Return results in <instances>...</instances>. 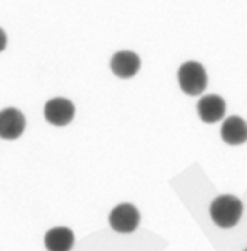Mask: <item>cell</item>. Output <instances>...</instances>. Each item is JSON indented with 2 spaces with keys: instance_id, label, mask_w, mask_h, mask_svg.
<instances>
[{
  "instance_id": "cell-1",
  "label": "cell",
  "mask_w": 247,
  "mask_h": 251,
  "mask_svg": "<svg viewBox=\"0 0 247 251\" xmlns=\"http://www.w3.org/2000/svg\"><path fill=\"white\" fill-rule=\"evenodd\" d=\"M244 212L242 201L235 195H219L210 204V217L220 229H232L239 224Z\"/></svg>"
},
{
  "instance_id": "cell-2",
  "label": "cell",
  "mask_w": 247,
  "mask_h": 251,
  "mask_svg": "<svg viewBox=\"0 0 247 251\" xmlns=\"http://www.w3.org/2000/svg\"><path fill=\"white\" fill-rule=\"evenodd\" d=\"M178 85L186 95H200L208 85V75L202 63L186 61L178 68Z\"/></svg>"
},
{
  "instance_id": "cell-3",
  "label": "cell",
  "mask_w": 247,
  "mask_h": 251,
  "mask_svg": "<svg viewBox=\"0 0 247 251\" xmlns=\"http://www.w3.org/2000/svg\"><path fill=\"white\" fill-rule=\"evenodd\" d=\"M141 224V212L132 204H119L109 212V226L119 234H131Z\"/></svg>"
},
{
  "instance_id": "cell-4",
  "label": "cell",
  "mask_w": 247,
  "mask_h": 251,
  "mask_svg": "<svg viewBox=\"0 0 247 251\" xmlns=\"http://www.w3.org/2000/svg\"><path fill=\"white\" fill-rule=\"evenodd\" d=\"M75 104L65 97H54L44 105V119L49 124L63 127L75 119Z\"/></svg>"
},
{
  "instance_id": "cell-5",
  "label": "cell",
  "mask_w": 247,
  "mask_h": 251,
  "mask_svg": "<svg viewBox=\"0 0 247 251\" xmlns=\"http://www.w3.org/2000/svg\"><path fill=\"white\" fill-rule=\"evenodd\" d=\"M25 116L19 109L7 107L0 110V138L7 141L21 138L25 131Z\"/></svg>"
},
{
  "instance_id": "cell-6",
  "label": "cell",
  "mask_w": 247,
  "mask_h": 251,
  "mask_svg": "<svg viewBox=\"0 0 247 251\" xmlns=\"http://www.w3.org/2000/svg\"><path fill=\"white\" fill-rule=\"evenodd\" d=\"M225 110H227L225 100H224L220 95H215V94L205 95L197 104L198 117L206 124H215V123H219V121H222L224 116H225Z\"/></svg>"
},
{
  "instance_id": "cell-7",
  "label": "cell",
  "mask_w": 247,
  "mask_h": 251,
  "mask_svg": "<svg viewBox=\"0 0 247 251\" xmlns=\"http://www.w3.org/2000/svg\"><path fill=\"white\" fill-rule=\"evenodd\" d=\"M110 70L119 78H132L141 70V58L134 51H117L110 60Z\"/></svg>"
},
{
  "instance_id": "cell-8",
  "label": "cell",
  "mask_w": 247,
  "mask_h": 251,
  "mask_svg": "<svg viewBox=\"0 0 247 251\" xmlns=\"http://www.w3.org/2000/svg\"><path fill=\"white\" fill-rule=\"evenodd\" d=\"M220 138L230 146L244 145L247 141V123L239 116H230L222 123Z\"/></svg>"
},
{
  "instance_id": "cell-9",
  "label": "cell",
  "mask_w": 247,
  "mask_h": 251,
  "mask_svg": "<svg viewBox=\"0 0 247 251\" xmlns=\"http://www.w3.org/2000/svg\"><path fill=\"white\" fill-rule=\"evenodd\" d=\"M43 243L47 251H71L75 246V234L69 227L65 226L51 227L44 234Z\"/></svg>"
},
{
  "instance_id": "cell-10",
  "label": "cell",
  "mask_w": 247,
  "mask_h": 251,
  "mask_svg": "<svg viewBox=\"0 0 247 251\" xmlns=\"http://www.w3.org/2000/svg\"><path fill=\"white\" fill-rule=\"evenodd\" d=\"M7 48V34L2 27H0V53Z\"/></svg>"
},
{
  "instance_id": "cell-11",
  "label": "cell",
  "mask_w": 247,
  "mask_h": 251,
  "mask_svg": "<svg viewBox=\"0 0 247 251\" xmlns=\"http://www.w3.org/2000/svg\"><path fill=\"white\" fill-rule=\"evenodd\" d=\"M244 251H247V248H246V250H244Z\"/></svg>"
}]
</instances>
